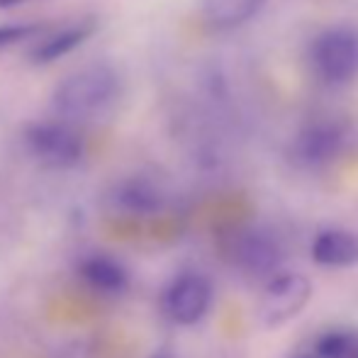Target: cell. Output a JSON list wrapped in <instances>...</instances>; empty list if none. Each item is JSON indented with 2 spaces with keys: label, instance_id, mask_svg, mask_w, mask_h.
<instances>
[{
  "label": "cell",
  "instance_id": "277c9868",
  "mask_svg": "<svg viewBox=\"0 0 358 358\" xmlns=\"http://www.w3.org/2000/svg\"><path fill=\"white\" fill-rule=\"evenodd\" d=\"M312 297L310 278L300 273H280L268 280L259 302V320L264 327H280L297 317Z\"/></svg>",
  "mask_w": 358,
  "mask_h": 358
},
{
  "label": "cell",
  "instance_id": "6da1fadb",
  "mask_svg": "<svg viewBox=\"0 0 358 358\" xmlns=\"http://www.w3.org/2000/svg\"><path fill=\"white\" fill-rule=\"evenodd\" d=\"M122 93V80L108 64H90L76 69L57 83L52 110L66 122H88L105 115Z\"/></svg>",
  "mask_w": 358,
  "mask_h": 358
},
{
  "label": "cell",
  "instance_id": "2e32d148",
  "mask_svg": "<svg viewBox=\"0 0 358 358\" xmlns=\"http://www.w3.org/2000/svg\"><path fill=\"white\" fill-rule=\"evenodd\" d=\"M151 358H173V356H171L169 351H159V354H154Z\"/></svg>",
  "mask_w": 358,
  "mask_h": 358
},
{
  "label": "cell",
  "instance_id": "9a60e30c",
  "mask_svg": "<svg viewBox=\"0 0 358 358\" xmlns=\"http://www.w3.org/2000/svg\"><path fill=\"white\" fill-rule=\"evenodd\" d=\"M20 3H27V0H0V8H15Z\"/></svg>",
  "mask_w": 358,
  "mask_h": 358
},
{
  "label": "cell",
  "instance_id": "52a82bcc",
  "mask_svg": "<svg viewBox=\"0 0 358 358\" xmlns=\"http://www.w3.org/2000/svg\"><path fill=\"white\" fill-rule=\"evenodd\" d=\"M95 29H98V22L93 17L78 20V22H71L62 29H54V32L44 34V37H39L34 42V47L29 49V62L37 64V66L59 62V59L69 57L78 47H83L95 34Z\"/></svg>",
  "mask_w": 358,
  "mask_h": 358
},
{
  "label": "cell",
  "instance_id": "ba28073f",
  "mask_svg": "<svg viewBox=\"0 0 358 358\" xmlns=\"http://www.w3.org/2000/svg\"><path fill=\"white\" fill-rule=\"evenodd\" d=\"M78 275L90 290L103 295H120L127 290L129 275L117 259L108 254H90L78 264Z\"/></svg>",
  "mask_w": 358,
  "mask_h": 358
},
{
  "label": "cell",
  "instance_id": "7c38bea8",
  "mask_svg": "<svg viewBox=\"0 0 358 358\" xmlns=\"http://www.w3.org/2000/svg\"><path fill=\"white\" fill-rule=\"evenodd\" d=\"M266 0H203V17L217 29H231L249 22Z\"/></svg>",
  "mask_w": 358,
  "mask_h": 358
},
{
  "label": "cell",
  "instance_id": "30bf717a",
  "mask_svg": "<svg viewBox=\"0 0 358 358\" xmlns=\"http://www.w3.org/2000/svg\"><path fill=\"white\" fill-rule=\"evenodd\" d=\"M236 261L254 275L273 273L280 264L278 241L264 231H246L236 241Z\"/></svg>",
  "mask_w": 358,
  "mask_h": 358
},
{
  "label": "cell",
  "instance_id": "8992f818",
  "mask_svg": "<svg viewBox=\"0 0 358 358\" xmlns=\"http://www.w3.org/2000/svg\"><path fill=\"white\" fill-rule=\"evenodd\" d=\"M344 149V129L336 122H312L297 134L290 156L302 169H322Z\"/></svg>",
  "mask_w": 358,
  "mask_h": 358
},
{
  "label": "cell",
  "instance_id": "ac0fdd59",
  "mask_svg": "<svg viewBox=\"0 0 358 358\" xmlns=\"http://www.w3.org/2000/svg\"><path fill=\"white\" fill-rule=\"evenodd\" d=\"M354 358H358V354H356V356H354Z\"/></svg>",
  "mask_w": 358,
  "mask_h": 358
},
{
  "label": "cell",
  "instance_id": "3957f363",
  "mask_svg": "<svg viewBox=\"0 0 358 358\" xmlns=\"http://www.w3.org/2000/svg\"><path fill=\"white\" fill-rule=\"evenodd\" d=\"M310 64L327 85H344L358 73V32L336 24L320 34L310 47Z\"/></svg>",
  "mask_w": 358,
  "mask_h": 358
},
{
  "label": "cell",
  "instance_id": "5bb4252c",
  "mask_svg": "<svg viewBox=\"0 0 358 358\" xmlns=\"http://www.w3.org/2000/svg\"><path fill=\"white\" fill-rule=\"evenodd\" d=\"M44 32L42 22H15V24H0V52L8 47H15L20 42H29L37 34Z\"/></svg>",
  "mask_w": 358,
  "mask_h": 358
},
{
  "label": "cell",
  "instance_id": "9c48e42d",
  "mask_svg": "<svg viewBox=\"0 0 358 358\" xmlns=\"http://www.w3.org/2000/svg\"><path fill=\"white\" fill-rule=\"evenodd\" d=\"M312 261L327 268H351L358 264V234L349 229H327L312 244Z\"/></svg>",
  "mask_w": 358,
  "mask_h": 358
},
{
  "label": "cell",
  "instance_id": "7a4b0ae2",
  "mask_svg": "<svg viewBox=\"0 0 358 358\" xmlns=\"http://www.w3.org/2000/svg\"><path fill=\"white\" fill-rule=\"evenodd\" d=\"M22 144L39 166L57 171L78 166L85 154V144L73 122L62 117L29 122L22 132Z\"/></svg>",
  "mask_w": 358,
  "mask_h": 358
},
{
  "label": "cell",
  "instance_id": "5b68a950",
  "mask_svg": "<svg viewBox=\"0 0 358 358\" xmlns=\"http://www.w3.org/2000/svg\"><path fill=\"white\" fill-rule=\"evenodd\" d=\"M213 305V283L200 273H183L164 290L161 307L176 324H195Z\"/></svg>",
  "mask_w": 358,
  "mask_h": 358
},
{
  "label": "cell",
  "instance_id": "8fae6325",
  "mask_svg": "<svg viewBox=\"0 0 358 358\" xmlns=\"http://www.w3.org/2000/svg\"><path fill=\"white\" fill-rule=\"evenodd\" d=\"M164 203V193L159 190V185L151 183L144 176H134L127 178L113 190V205L124 213H156Z\"/></svg>",
  "mask_w": 358,
  "mask_h": 358
},
{
  "label": "cell",
  "instance_id": "4fadbf2b",
  "mask_svg": "<svg viewBox=\"0 0 358 358\" xmlns=\"http://www.w3.org/2000/svg\"><path fill=\"white\" fill-rule=\"evenodd\" d=\"M358 354V339L346 331H329L317 341V358H354Z\"/></svg>",
  "mask_w": 358,
  "mask_h": 358
},
{
  "label": "cell",
  "instance_id": "e0dca14e",
  "mask_svg": "<svg viewBox=\"0 0 358 358\" xmlns=\"http://www.w3.org/2000/svg\"><path fill=\"white\" fill-rule=\"evenodd\" d=\"M302 358H317V356H302Z\"/></svg>",
  "mask_w": 358,
  "mask_h": 358
}]
</instances>
